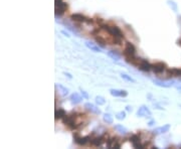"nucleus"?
<instances>
[{"label": "nucleus", "mask_w": 181, "mask_h": 149, "mask_svg": "<svg viewBox=\"0 0 181 149\" xmlns=\"http://www.w3.org/2000/svg\"><path fill=\"white\" fill-rule=\"evenodd\" d=\"M100 27H101L103 30H105L106 32H108V34L110 35V36H112V38H113V40H112V44H121L124 38V34L122 30H121L117 25L111 26L104 23V24H102Z\"/></svg>", "instance_id": "f257e3e1"}, {"label": "nucleus", "mask_w": 181, "mask_h": 149, "mask_svg": "<svg viewBox=\"0 0 181 149\" xmlns=\"http://www.w3.org/2000/svg\"><path fill=\"white\" fill-rule=\"evenodd\" d=\"M123 55H124V58H125V61L127 62H130L136 56L135 46H133L131 43H129V41H127L125 44V49H124Z\"/></svg>", "instance_id": "f03ea898"}, {"label": "nucleus", "mask_w": 181, "mask_h": 149, "mask_svg": "<svg viewBox=\"0 0 181 149\" xmlns=\"http://www.w3.org/2000/svg\"><path fill=\"white\" fill-rule=\"evenodd\" d=\"M54 4V11H56V16H62L68 9V4L63 2L62 0H56Z\"/></svg>", "instance_id": "7ed1b4c3"}, {"label": "nucleus", "mask_w": 181, "mask_h": 149, "mask_svg": "<svg viewBox=\"0 0 181 149\" xmlns=\"http://www.w3.org/2000/svg\"><path fill=\"white\" fill-rule=\"evenodd\" d=\"M71 19L74 20L75 22H80V23H87V24H91L93 23V19L90 18V17H87L86 15L81 13H75L71 15Z\"/></svg>", "instance_id": "20e7f679"}, {"label": "nucleus", "mask_w": 181, "mask_h": 149, "mask_svg": "<svg viewBox=\"0 0 181 149\" xmlns=\"http://www.w3.org/2000/svg\"><path fill=\"white\" fill-rule=\"evenodd\" d=\"M91 139H92V137H91V135L81 137L78 132L74 133V140H75V142L77 143L78 145H80V146L86 145L87 143H89V142L91 141Z\"/></svg>", "instance_id": "39448f33"}, {"label": "nucleus", "mask_w": 181, "mask_h": 149, "mask_svg": "<svg viewBox=\"0 0 181 149\" xmlns=\"http://www.w3.org/2000/svg\"><path fill=\"white\" fill-rule=\"evenodd\" d=\"M166 70H167V65H166L165 62H155V64L152 65V71H153V73L156 74H162L163 71Z\"/></svg>", "instance_id": "423d86ee"}, {"label": "nucleus", "mask_w": 181, "mask_h": 149, "mask_svg": "<svg viewBox=\"0 0 181 149\" xmlns=\"http://www.w3.org/2000/svg\"><path fill=\"white\" fill-rule=\"evenodd\" d=\"M130 142L132 143L133 147L134 148H144V145L141 142V137L138 134H133L130 137Z\"/></svg>", "instance_id": "0eeeda50"}, {"label": "nucleus", "mask_w": 181, "mask_h": 149, "mask_svg": "<svg viewBox=\"0 0 181 149\" xmlns=\"http://www.w3.org/2000/svg\"><path fill=\"white\" fill-rule=\"evenodd\" d=\"M107 139L108 138H106V134H104V135H101V136L92 137V139H91L90 143H91V145L98 147V146H101L105 141H107Z\"/></svg>", "instance_id": "6e6552de"}, {"label": "nucleus", "mask_w": 181, "mask_h": 149, "mask_svg": "<svg viewBox=\"0 0 181 149\" xmlns=\"http://www.w3.org/2000/svg\"><path fill=\"white\" fill-rule=\"evenodd\" d=\"M107 146L109 148H120V139L118 137H110V138L107 139Z\"/></svg>", "instance_id": "1a4fd4ad"}, {"label": "nucleus", "mask_w": 181, "mask_h": 149, "mask_svg": "<svg viewBox=\"0 0 181 149\" xmlns=\"http://www.w3.org/2000/svg\"><path fill=\"white\" fill-rule=\"evenodd\" d=\"M151 115H152V113H151L149 108L145 105H142L137 111L138 117H149V116H151Z\"/></svg>", "instance_id": "9d476101"}, {"label": "nucleus", "mask_w": 181, "mask_h": 149, "mask_svg": "<svg viewBox=\"0 0 181 149\" xmlns=\"http://www.w3.org/2000/svg\"><path fill=\"white\" fill-rule=\"evenodd\" d=\"M139 70L143 71H149L152 70V65H150L146 59H140V62H139L138 67H137Z\"/></svg>", "instance_id": "9b49d317"}, {"label": "nucleus", "mask_w": 181, "mask_h": 149, "mask_svg": "<svg viewBox=\"0 0 181 149\" xmlns=\"http://www.w3.org/2000/svg\"><path fill=\"white\" fill-rule=\"evenodd\" d=\"M110 94L113 97H119V98H125L128 96V92L125 90H119V89H111Z\"/></svg>", "instance_id": "f8f14e48"}, {"label": "nucleus", "mask_w": 181, "mask_h": 149, "mask_svg": "<svg viewBox=\"0 0 181 149\" xmlns=\"http://www.w3.org/2000/svg\"><path fill=\"white\" fill-rule=\"evenodd\" d=\"M153 83L162 88H170L175 84L174 81H161V80H153Z\"/></svg>", "instance_id": "ddd939ff"}, {"label": "nucleus", "mask_w": 181, "mask_h": 149, "mask_svg": "<svg viewBox=\"0 0 181 149\" xmlns=\"http://www.w3.org/2000/svg\"><path fill=\"white\" fill-rule=\"evenodd\" d=\"M170 124H166V125H163L161 127H158V128H155L152 133L154 135H160V134H164V133H167L169 129H170Z\"/></svg>", "instance_id": "4468645a"}, {"label": "nucleus", "mask_w": 181, "mask_h": 149, "mask_svg": "<svg viewBox=\"0 0 181 149\" xmlns=\"http://www.w3.org/2000/svg\"><path fill=\"white\" fill-rule=\"evenodd\" d=\"M84 108H86L87 111H90L91 113H94V114H97V115H100L102 114V111L100 110L98 107H97L96 105H94V104L92 103H86L84 104Z\"/></svg>", "instance_id": "2eb2a0df"}, {"label": "nucleus", "mask_w": 181, "mask_h": 149, "mask_svg": "<svg viewBox=\"0 0 181 149\" xmlns=\"http://www.w3.org/2000/svg\"><path fill=\"white\" fill-rule=\"evenodd\" d=\"M83 99H84V97L81 96V95L78 94V93H72L71 96H69V100H71V104H74V105L80 104Z\"/></svg>", "instance_id": "dca6fc26"}, {"label": "nucleus", "mask_w": 181, "mask_h": 149, "mask_svg": "<svg viewBox=\"0 0 181 149\" xmlns=\"http://www.w3.org/2000/svg\"><path fill=\"white\" fill-rule=\"evenodd\" d=\"M167 76L168 77H181V68H172L167 70Z\"/></svg>", "instance_id": "f3484780"}, {"label": "nucleus", "mask_w": 181, "mask_h": 149, "mask_svg": "<svg viewBox=\"0 0 181 149\" xmlns=\"http://www.w3.org/2000/svg\"><path fill=\"white\" fill-rule=\"evenodd\" d=\"M84 44H86V46L87 47V49H90L92 52H102V49H100L96 43H92V41H86V43Z\"/></svg>", "instance_id": "a211bd4d"}, {"label": "nucleus", "mask_w": 181, "mask_h": 149, "mask_svg": "<svg viewBox=\"0 0 181 149\" xmlns=\"http://www.w3.org/2000/svg\"><path fill=\"white\" fill-rule=\"evenodd\" d=\"M114 129L117 131V132H119L120 134H127L128 133V129L125 127V126H123V125H121V124H117V125H115L114 126Z\"/></svg>", "instance_id": "6ab92c4d"}, {"label": "nucleus", "mask_w": 181, "mask_h": 149, "mask_svg": "<svg viewBox=\"0 0 181 149\" xmlns=\"http://www.w3.org/2000/svg\"><path fill=\"white\" fill-rule=\"evenodd\" d=\"M65 115H66V113L65 110L59 109V110H56V113H54V118H56V120H59V119H62Z\"/></svg>", "instance_id": "aec40b11"}, {"label": "nucleus", "mask_w": 181, "mask_h": 149, "mask_svg": "<svg viewBox=\"0 0 181 149\" xmlns=\"http://www.w3.org/2000/svg\"><path fill=\"white\" fill-rule=\"evenodd\" d=\"M108 55L110 56L112 59H114V61H116V62L120 61V59H121V55L117 52H115V50H110V52H108Z\"/></svg>", "instance_id": "412c9836"}, {"label": "nucleus", "mask_w": 181, "mask_h": 149, "mask_svg": "<svg viewBox=\"0 0 181 149\" xmlns=\"http://www.w3.org/2000/svg\"><path fill=\"white\" fill-rule=\"evenodd\" d=\"M103 120H104L105 123L107 124H113L114 123V119H113V116L111 114H109V113H106L103 116Z\"/></svg>", "instance_id": "4be33fe9"}, {"label": "nucleus", "mask_w": 181, "mask_h": 149, "mask_svg": "<svg viewBox=\"0 0 181 149\" xmlns=\"http://www.w3.org/2000/svg\"><path fill=\"white\" fill-rule=\"evenodd\" d=\"M56 88H57L60 92V94L62 95V96H66V95L68 94V89L63 87L62 85H59V84H56Z\"/></svg>", "instance_id": "5701e85b"}, {"label": "nucleus", "mask_w": 181, "mask_h": 149, "mask_svg": "<svg viewBox=\"0 0 181 149\" xmlns=\"http://www.w3.org/2000/svg\"><path fill=\"white\" fill-rule=\"evenodd\" d=\"M121 78H122L123 80H125L126 82H129V83H136V81L134 79L132 78L131 76H129V74H121Z\"/></svg>", "instance_id": "b1692460"}, {"label": "nucleus", "mask_w": 181, "mask_h": 149, "mask_svg": "<svg viewBox=\"0 0 181 149\" xmlns=\"http://www.w3.org/2000/svg\"><path fill=\"white\" fill-rule=\"evenodd\" d=\"M167 4L171 7V9L174 11V12H177L178 11V6L177 3H175L173 0H167Z\"/></svg>", "instance_id": "393cba45"}, {"label": "nucleus", "mask_w": 181, "mask_h": 149, "mask_svg": "<svg viewBox=\"0 0 181 149\" xmlns=\"http://www.w3.org/2000/svg\"><path fill=\"white\" fill-rule=\"evenodd\" d=\"M95 38H96V40H97V43H98L99 44H101L102 46H106V43H107V41H106V40L105 38H103L101 35H95Z\"/></svg>", "instance_id": "a878e982"}, {"label": "nucleus", "mask_w": 181, "mask_h": 149, "mask_svg": "<svg viewBox=\"0 0 181 149\" xmlns=\"http://www.w3.org/2000/svg\"><path fill=\"white\" fill-rule=\"evenodd\" d=\"M96 103L98 104L99 106L105 105V104H106V100H105L104 97H102V96H97V97H96Z\"/></svg>", "instance_id": "bb28decb"}, {"label": "nucleus", "mask_w": 181, "mask_h": 149, "mask_svg": "<svg viewBox=\"0 0 181 149\" xmlns=\"http://www.w3.org/2000/svg\"><path fill=\"white\" fill-rule=\"evenodd\" d=\"M126 118V112L125 111H121V112H118L116 114V119L117 120H124Z\"/></svg>", "instance_id": "cd10ccee"}, {"label": "nucleus", "mask_w": 181, "mask_h": 149, "mask_svg": "<svg viewBox=\"0 0 181 149\" xmlns=\"http://www.w3.org/2000/svg\"><path fill=\"white\" fill-rule=\"evenodd\" d=\"M80 90H81V96H83V97L84 98V99H89V98H90L89 94H87L84 90H83V89H80Z\"/></svg>", "instance_id": "c85d7f7f"}, {"label": "nucleus", "mask_w": 181, "mask_h": 149, "mask_svg": "<svg viewBox=\"0 0 181 149\" xmlns=\"http://www.w3.org/2000/svg\"><path fill=\"white\" fill-rule=\"evenodd\" d=\"M62 34H65L66 37H69V36H71V35H69L68 32H66L65 30H62Z\"/></svg>", "instance_id": "c756f323"}, {"label": "nucleus", "mask_w": 181, "mask_h": 149, "mask_svg": "<svg viewBox=\"0 0 181 149\" xmlns=\"http://www.w3.org/2000/svg\"><path fill=\"white\" fill-rule=\"evenodd\" d=\"M63 74H65V76L68 77V79H72V77H71V74H68V73H65H65H63Z\"/></svg>", "instance_id": "7c9ffc66"}, {"label": "nucleus", "mask_w": 181, "mask_h": 149, "mask_svg": "<svg viewBox=\"0 0 181 149\" xmlns=\"http://www.w3.org/2000/svg\"><path fill=\"white\" fill-rule=\"evenodd\" d=\"M154 124H155V120H151V121H149V123H148L149 126H153Z\"/></svg>", "instance_id": "2f4dec72"}, {"label": "nucleus", "mask_w": 181, "mask_h": 149, "mask_svg": "<svg viewBox=\"0 0 181 149\" xmlns=\"http://www.w3.org/2000/svg\"><path fill=\"white\" fill-rule=\"evenodd\" d=\"M126 111L131 112V111H132V107H131V106H127V107H126Z\"/></svg>", "instance_id": "473e14b6"}, {"label": "nucleus", "mask_w": 181, "mask_h": 149, "mask_svg": "<svg viewBox=\"0 0 181 149\" xmlns=\"http://www.w3.org/2000/svg\"><path fill=\"white\" fill-rule=\"evenodd\" d=\"M177 90H180V91H181V85L177 86Z\"/></svg>", "instance_id": "72a5a7b5"}, {"label": "nucleus", "mask_w": 181, "mask_h": 149, "mask_svg": "<svg viewBox=\"0 0 181 149\" xmlns=\"http://www.w3.org/2000/svg\"><path fill=\"white\" fill-rule=\"evenodd\" d=\"M180 107H181V105H180Z\"/></svg>", "instance_id": "f704fd0d"}]
</instances>
